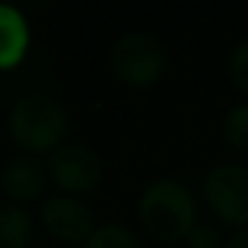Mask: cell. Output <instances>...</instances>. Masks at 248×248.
I'll list each match as a JSON object with an SVG mask.
<instances>
[{
  "instance_id": "5b68a950",
  "label": "cell",
  "mask_w": 248,
  "mask_h": 248,
  "mask_svg": "<svg viewBox=\"0 0 248 248\" xmlns=\"http://www.w3.org/2000/svg\"><path fill=\"white\" fill-rule=\"evenodd\" d=\"M49 178L68 195L93 192L102 180V161L100 156L83 144L59 146L49 158Z\"/></svg>"
},
{
  "instance_id": "5bb4252c",
  "label": "cell",
  "mask_w": 248,
  "mask_h": 248,
  "mask_svg": "<svg viewBox=\"0 0 248 248\" xmlns=\"http://www.w3.org/2000/svg\"><path fill=\"white\" fill-rule=\"evenodd\" d=\"M224 248H248V229H241V231L231 233L229 241L224 243Z\"/></svg>"
},
{
  "instance_id": "9c48e42d",
  "label": "cell",
  "mask_w": 248,
  "mask_h": 248,
  "mask_svg": "<svg viewBox=\"0 0 248 248\" xmlns=\"http://www.w3.org/2000/svg\"><path fill=\"white\" fill-rule=\"evenodd\" d=\"M32 241V219L20 207H0V248H27Z\"/></svg>"
},
{
  "instance_id": "30bf717a",
  "label": "cell",
  "mask_w": 248,
  "mask_h": 248,
  "mask_svg": "<svg viewBox=\"0 0 248 248\" xmlns=\"http://www.w3.org/2000/svg\"><path fill=\"white\" fill-rule=\"evenodd\" d=\"M224 141L236 151H248V102L231 107L221 119Z\"/></svg>"
},
{
  "instance_id": "52a82bcc",
  "label": "cell",
  "mask_w": 248,
  "mask_h": 248,
  "mask_svg": "<svg viewBox=\"0 0 248 248\" xmlns=\"http://www.w3.org/2000/svg\"><path fill=\"white\" fill-rule=\"evenodd\" d=\"M46 178L49 168L37 156H15L0 175V187L15 202H30L44 195Z\"/></svg>"
},
{
  "instance_id": "ba28073f",
  "label": "cell",
  "mask_w": 248,
  "mask_h": 248,
  "mask_svg": "<svg viewBox=\"0 0 248 248\" xmlns=\"http://www.w3.org/2000/svg\"><path fill=\"white\" fill-rule=\"evenodd\" d=\"M30 42V30L25 17L10 8L0 5V68H13L22 61Z\"/></svg>"
},
{
  "instance_id": "3957f363",
  "label": "cell",
  "mask_w": 248,
  "mask_h": 248,
  "mask_svg": "<svg viewBox=\"0 0 248 248\" xmlns=\"http://www.w3.org/2000/svg\"><path fill=\"white\" fill-rule=\"evenodd\" d=\"M109 63L114 76L134 88L154 85L168 63L163 44L146 32H129L122 34L109 51Z\"/></svg>"
},
{
  "instance_id": "277c9868",
  "label": "cell",
  "mask_w": 248,
  "mask_h": 248,
  "mask_svg": "<svg viewBox=\"0 0 248 248\" xmlns=\"http://www.w3.org/2000/svg\"><path fill=\"white\" fill-rule=\"evenodd\" d=\"M209 209L238 231L248 226V168L241 163H221L212 168L202 183Z\"/></svg>"
},
{
  "instance_id": "8992f818",
  "label": "cell",
  "mask_w": 248,
  "mask_h": 248,
  "mask_svg": "<svg viewBox=\"0 0 248 248\" xmlns=\"http://www.w3.org/2000/svg\"><path fill=\"white\" fill-rule=\"evenodd\" d=\"M42 221L51 236L66 243H88V238L97 229L93 212L68 195L49 197L42 204Z\"/></svg>"
},
{
  "instance_id": "4fadbf2b",
  "label": "cell",
  "mask_w": 248,
  "mask_h": 248,
  "mask_svg": "<svg viewBox=\"0 0 248 248\" xmlns=\"http://www.w3.org/2000/svg\"><path fill=\"white\" fill-rule=\"evenodd\" d=\"M187 248H221L219 231L209 224H195V229L187 233Z\"/></svg>"
},
{
  "instance_id": "7c38bea8",
  "label": "cell",
  "mask_w": 248,
  "mask_h": 248,
  "mask_svg": "<svg viewBox=\"0 0 248 248\" xmlns=\"http://www.w3.org/2000/svg\"><path fill=\"white\" fill-rule=\"evenodd\" d=\"M229 76L238 90L248 93V37L233 46L229 56Z\"/></svg>"
},
{
  "instance_id": "7a4b0ae2",
  "label": "cell",
  "mask_w": 248,
  "mask_h": 248,
  "mask_svg": "<svg viewBox=\"0 0 248 248\" xmlns=\"http://www.w3.org/2000/svg\"><path fill=\"white\" fill-rule=\"evenodd\" d=\"M8 127L20 149L30 154H46L56 151V146L63 141L68 132V117L54 97L44 93H30L15 102Z\"/></svg>"
},
{
  "instance_id": "8fae6325",
  "label": "cell",
  "mask_w": 248,
  "mask_h": 248,
  "mask_svg": "<svg viewBox=\"0 0 248 248\" xmlns=\"http://www.w3.org/2000/svg\"><path fill=\"white\" fill-rule=\"evenodd\" d=\"M85 248H141L137 236L122 224H102L93 231Z\"/></svg>"
},
{
  "instance_id": "6da1fadb",
  "label": "cell",
  "mask_w": 248,
  "mask_h": 248,
  "mask_svg": "<svg viewBox=\"0 0 248 248\" xmlns=\"http://www.w3.org/2000/svg\"><path fill=\"white\" fill-rule=\"evenodd\" d=\"M139 217L144 229L154 238L173 243L187 238V233L195 229L197 202L183 183L173 178H161L144 190L139 200Z\"/></svg>"
}]
</instances>
